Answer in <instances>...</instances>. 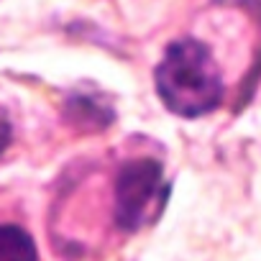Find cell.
Segmentation results:
<instances>
[{
	"instance_id": "cell-2",
	"label": "cell",
	"mask_w": 261,
	"mask_h": 261,
	"mask_svg": "<svg viewBox=\"0 0 261 261\" xmlns=\"http://www.w3.org/2000/svg\"><path fill=\"white\" fill-rule=\"evenodd\" d=\"M167 185L156 159H130L118 169L113 215L120 230L136 233L146 228L164 207Z\"/></svg>"
},
{
	"instance_id": "cell-1",
	"label": "cell",
	"mask_w": 261,
	"mask_h": 261,
	"mask_svg": "<svg viewBox=\"0 0 261 261\" xmlns=\"http://www.w3.org/2000/svg\"><path fill=\"white\" fill-rule=\"evenodd\" d=\"M156 92L167 110L197 118L223 102V77L205 44L195 39L172 41L156 67Z\"/></svg>"
},
{
	"instance_id": "cell-4",
	"label": "cell",
	"mask_w": 261,
	"mask_h": 261,
	"mask_svg": "<svg viewBox=\"0 0 261 261\" xmlns=\"http://www.w3.org/2000/svg\"><path fill=\"white\" fill-rule=\"evenodd\" d=\"M11 141V128L6 125V123H0V151L6 149V144Z\"/></svg>"
},
{
	"instance_id": "cell-3",
	"label": "cell",
	"mask_w": 261,
	"mask_h": 261,
	"mask_svg": "<svg viewBox=\"0 0 261 261\" xmlns=\"http://www.w3.org/2000/svg\"><path fill=\"white\" fill-rule=\"evenodd\" d=\"M0 261H39L34 238L18 225H0Z\"/></svg>"
}]
</instances>
